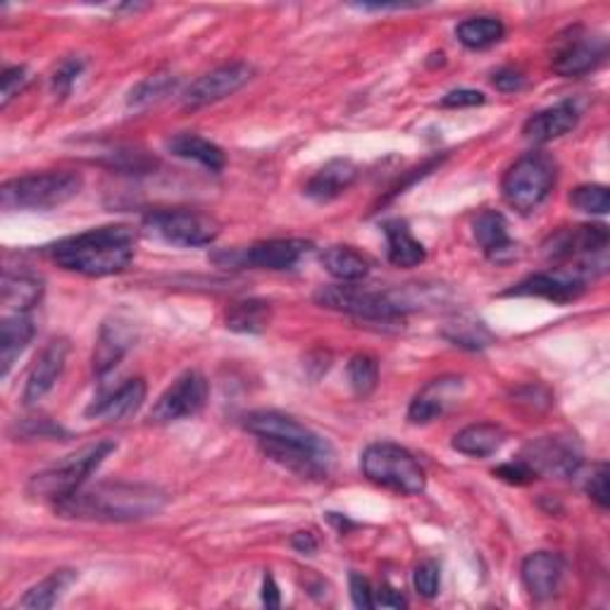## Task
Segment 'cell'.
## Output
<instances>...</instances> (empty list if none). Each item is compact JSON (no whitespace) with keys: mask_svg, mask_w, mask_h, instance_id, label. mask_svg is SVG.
I'll list each match as a JSON object with an SVG mask.
<instances>
[{"mask_svg":"<svg viewBox=\"0 0 610 610\" xmlns=\"http://www.w3.org/2000/svg\"><path fill=\"white\" fill-rule=\"evenodd\" d=\"M246 430L258 436L267 456L287 470L301 477L328 479L334 465V448L303 422L277 410H258L246 418Z\"/></svg>","mask_w":610,"mask_h":610,"instance_id":"6da1fadb","label":"cell"},{"mask_svg":"<svg viewBox=\"0 0 610 610\" xmlns=\"http://www.w3.org/2000/svg\"><path fill=\"white\" fill-rule=\"evenodd\" d=\"M167 503L163 489L138 481H101L81 487L69 499L55 503L63 518L91 522H136L158 515Z\"/></svg>","mask_w":610,"mask_h":610,"instance_id":"7a4b0ae2","label":"cell"},{"mask_svg":"<svg viewBox=\"0 0 610 610\" xmlns=\"http://www.w3.org/2000/svg\"><path fill=\"white\" fill-rule=\"evenodd\" d=\"M136 234L132 226L112 224L98 230L67 236L58 244L48 246L51 260L84 277H110L120 275L134 260Z\"/></svg>","mask_w":610,"mask_h":610,"instance_id":"3957f363","label":"cell"},{"mask_svg":"<svg viewBox=\"0 0 610 610\" xmlns=\"http://www.w3.org/2000/svg\"><path fill=\"white\" fill-rule=\"evenodd\" d=\"M81 187L84 179L77 173H69V169L24 175L3 184L0 206L3 210H51L73 201Z\"/></svg>","mask_w":610,"mask_h":610,"instance_id":"277c9868","label":"cell"},{"mask_svg":"<svg viewBox=\"0 0 610 610\" xmlns=\"http://www.w3.org/2000/svg\"><path fill=\"white\" fill-rule=\"evenodd\" d=\"M115 448L118 444L112 442H98L77 451L75 456H67L63 463L34 475L30 479V485H26V493H30L32 499L53 501V503L69 499L75 491L87 487V479L106 463V458Z\"/></svg>","mask_w":610,"mask_h":610,"instance_id":"5b68a950","label":"cell"},{"mask_svg":"<svg viewBox=\"0 0 610 610\" xmlns=\"http://www.w3.org/2000/svg\"><path fill=\"white\" fill-rule=\"evenodd\" d=\"M556 179L558 163L553 160V155L534 151L522 155L520 160L508 167L501 181V191L510 208L528 215V212L536 210L551 196L553 187H556Z\"/></svg>","mask_w":610,"mask_h":610,"instance_id":"8992f818","label":"cell"},{"mask_svg":"<svg viewBox=\"0 0 610 610\" xmlns=\"http://www.w3.org/2000/svg\"><path fill=\"white\" fill-rule=\"evenodd\" d=\"M361 465L367 479L396 493L415 496L428 487V475H424L422 465L418 463L413 453L399 444H370L363 453Z\"/></svg>","mask_w":610,"mask_h":610,"instance_id":"52a82bcc","label":"cell"},{"mask_svg":"<svg viewBox=\"0 0 610 610\" xmlns=\"http://www.w3.org/2000/svg\"><path fill=\"white\" fill-rule=\"evenodd\" d=\"M315 301L322 308L336 310L363 320H396L408 313L413 303L401 293L391 291H373L358 287V284H334V287H322L315 293Z\"/></svg>","mask_w":610,"mask_h":610,"instance_id":"ba28073f","label":"cell"},{"mask_svg":"<svg viewBox=\"0 0 610 610\" xmlns=\"http://www.w3.org/2000/svg\"><path fill=\"white\" fill-rule=\"evenodd\" d=\"M608 226L603 224H581L575 230H563L551 236L546 244V255L551 260H577L575 269L589 277L603 273L608 260Z\"/></svg>","mask_w":610,"mask_h":610,"instance_id":"9c48e42d","label":"cell"},{"mask_svg":"<svg viewBox=\"0 0 610 610\" xmlns=\"http://www.w3.org/2000/svg\"><path fill=\"white\" fill-rule=\"evenodd\" d=\"M146 226L163 241L181 248L210 246L220 236V222L198 210H158L146 218Z\"/></svg>","mask_w":610,"mask_h":610,"instance_id":"30bf717a","label":"cell"},{"mask_svg":"<svg viewBox=\"0 0 610 610\" xmlns=\"http://www.w3.org/2000/svg\"><path fill=\"white\" fill-rule=\"evenodd\" d=\"M313 244L303 239H269L258 241L248 248L218 253L212 255V260L226 265V267H258V269H273V273H284L303 260V255L310 253Z\"/></svg>","mask_w":610,"mask_h":610,"instance_id":"8fae6325","label":"cell"},{"mask_svg":"<svg viewBox=\"0 0 610 610\" xmlns=\"http://www.w3.org/2000/svg\"><path fill=\"white\" fill-rule=\"evenodd\" d=\"M208 401V379L189 370L184 373L173 387H169L151 410V422L169 424L179 420H189L203 410Z\"/></svg>","mask_w":610,"mask_h":610,"instance_id":"7c38bea8","label":"cell"},{"mask_svg":"<svg viewBox=\"0 0 610 610\" xmlns=\"http://www.w3.org/2000/svg\"><path fill=\"white\" fill-rule=\"evenodd\" d=\"M536 477H573L581 465V451L570 436H542L532 442L520 456Z\"/></svg>","mask_w":610,"mask_h":610,"instance_id":"4fadbf2b","label":"cell"},{"mask_svg":"<svg viewBox=\"0 0 610 610\" xmlns=\"http://www.w3.org/2000/svg\"><path fill=\"white\" fill-rule=\"evenodd\" d=\"M606 58V38L594 36L585 30H570L561 36L553 51V73L561 77H581Z\"/></svg>","mask_w":610,"mask_h":610,"instance_id":"5bb4252c","label":"cell"},{"mask_svg":"<svg viewBox=\"0 0 610 610\" xmlns=\"http://www.w3.org/2000/svg\"><path fill=\"white\" fill-rule=\"evenodd\" d=\"M253 77V67L246 63H230L215 67L212 73L198 77L184 93V108L198 110L224 101L226 96L236 93L241 87H246Z\"/></svg>","mask_w":610,"mask_h":610,"instance_id":"9a60e30c","label":"cell"},{"mask_svg":"<svg viewBox=\"0 0 610 610\" xmlns=\"http://www.w3.org/2000/svg\"><path fill=\"white\" fill-rule=\"evenodd\" d=\"M587 277L575 267H556L551 273H539L515 284L506 296H534L551 303H570L585 293Z\"/></svg>","mask_w":610,"mask_h":610,"instance_id":"2e32d148","label":"cell"},{"mask_svg":"<svg viewBox=\"0 0 610 610\" xmlns=\"http://www.w3.org/2000/svg\"><path fill=\"white\" fill-rule=\"evenodd\" d=\"M463 389L465 385L461 377L432 379L430 385L415 396L413 403H410L408 420L413 424H428L436 418H442L453 403H458Z\"/></svg>","mask_w":610,"mask_h":610,"instance_id":"e0dca14e","label":"cell"},{"mask_svg":"<svg viewBox=\"0 0 610 610\" xmlns=\"http://www.w3.org/2000/svg\"><path fill=\"white\" fill-rule=\"evenodd\" d=\"M67 353H69L67 339H53V342L41 351V356L32 365L30 377H26V387L22 396L26 406L38 403L55 387V381L60 379L65 370Z\"/></svg>","mask_w":610,"mask_h":610,"instance_id":"ac0fdd59","label":"cell"},{"mask_svg":"<svg viewBox=\"0 0 610 610\" xmlns=\"http://www.w3.org/2000/svg\"><path fill=\"white\" fill-rule=\"evenodd\" d=\"M579 122V108L573 101H563L553 108H546L542 112H536L522 126L524 138L534 146L548 144V141H556L565 134H570Z\"/></svg>","mask_w":610,"mask_h":610,"instance_id":"d6986e66","label":"cell"},{"mask_svg":"<svg viewBox=\"0 0 610 610\" xmlns=\"http://www.w3.org/2000/svg\"><path fill=\"white\" fill-rule=\"evenodd\" d=\"M134 339H136V334L130 322H124L120 318L108 320L101 328V334H98V342H96L93 373L98 377H103L115 370L120 361L134 346Z\"/></svg>","mask_w":610,"mask_h":610,"instance_id":"ffe728a7","label":"cell"},{"mask_svg":"<svg viewBox=\"0 0 610 610\" xmlns=\"http://www.w3.org/2000/svg\"><path fill=\"white\" fill-rule=\"evenodd\" d=\"M563 570L565 567L558 553H551V551L530 553L522 563V585L530 591L532 599L536 601L551 599V596L558 591Z\"/></svg>","mask_w":610,"mask_h":610,"instance_id":"44dd1931","label":"cell"},{"mask_svg":"<svg viewBox=\"0 0 610 610\" xmlns=\"http://www.w3.org/2000/svg\"><path fill=\"white\" fill-rule=\"evenodd\" d=\"M473 232L477 244L481 246V251L487 253V258L493 263H510L515 258L518 246L515 241L510 239L508 234V222L496 210H485L481 215H477Z\"/></svg>","mask_w":610,"mask_h":610,"instance_id":"7402d4cb","label":"cell"},{"mask_svg":"<svg viewBox=\"0 0 610 610\" xmlns=\"http://www.w3.org/2000/svg\"><path fill=\"white\" fill-rule=\"evenodd\" d=\"M146 381L144 379H130L124 381L120 389L98 399L93 406H89L87 415L98 418L106 422H122L138 413V408L146 401Z\"/></svg>","mask_w":610,"mask_h":610,"instance_id":"603a6c76","label":"cell"},{"mask_svg":"<svg viewBox=\"0 0 610 610\" xmlns=\"http://www.w3.org/2000/svg\"><path fill=\"white\" fill-rule=\"evenodd\" d=\"M356 179H358L356 163H351L348 158H334L310 177V181L306 184V196L313 198L318 203H328L342 196Z\"/></svg>","mask_w":610,"mask_h":610,"instance_id":"cb8c5ba5","label":"cell"},{"mask_svg":"<svg viewBox=\"0 0 610 610\" xmlns=\"http://www.w3.org/2000/svg\"><path fill=\"white\" fill-rule=\"evenodd\" d=\"M34 334V322L22 313L5 318L3 324H0V373H3V377L10 375L12 365L18 363L26 346L32 344Z\"/></svg>","mask_w":610,"mask_h":610,"instance_id":"d4e9b609","label":"cell"},{"mask_svg":"<svg viewBox=\"0 0 610 610\" xmlns=\"http://www.w3.org/2000/svg\"><path fill=\"white\" fill-rule=\"evenodd\" d=\"M506 442V432L503 428L493 422H479V424H470V428L461 430L456 436H453V448L463 456L470 458H487L493 456Z\"/></svg>","mask_w":610,"mask_h":610,"instance_id":"484cf974","label":"cell"},{"mask_svg":"<svg viewBox=\"0 0 610 610\" xmlns=\"http://www.w3.org/2000/svg\"><path fill=\"white\" fill-rule=\"evenodd\" d=\"M41 296H44V281L41 277L32 273H12L5 269L3 279H0V298H3V306L18 310V313H26L32 310Z\"/></svg>","mask_w":610,"mask_h":610,"instance_id":"4316f807","label":"cell"},{"mask_svg":"<svg viewBox=\"0 0 610 610\" xmlns=\"http://www.w3.org/2000/svg\"><path fill=\"white\" fill-rule=\"evenodd\" d=\"M387 234V255L389 263L396 267H418L428 258V251L420 241L410 234L408 224L403 220H391L385 224Z\"/></svg>","mask_w":610,"mask_h":610,"instance_id":"83f0119b","label":"cell"},{"mask_svg":"<svg viewBox=\"0 0 610 610\" xmlns=\"http://www.w3.org/2000/svg\"><path fill=\"white\" fill-rule=\"evenodd\" d=\"M167 148L173 151V155H177V158L203 165L206 169H210V173H220L226 163L224 151L218 144H212V141L198 134H177L175 138H169Z\"/></svg>","mask_w":610,"mask_h":610,"instance_id":"f1b7e54d","label":"cell"},{"mask_svg":"<svg viewBox=\"0 0 610 610\" xmlns=\"http://www.w3.org/2000/svg\"><path fill=\"white\" fill-rule=\"evenodd\" d=\"M320 260H322L324 269H328V273L334 279L344 281V284H356V281H361V279L370 275V263H367L363 255L351 246L324 248Z\"/></svg>","mask_w":610,"mask_h":610,"instance_id":"f546056e","label":"cell"},{"mask_svg":"<svg viewBox=\"0 0 610 610\" xmlns=\"http://www.w3.org/2000/svg\"><path fill=\"white\" fill-rule=\"evenodd\" d=\"M273 322V308L258 298H248V301H239L226 310V330L239 334H260Z\"/></svg>","mask_w":610,"mask_h":610,"instance_id":"4dcf8cb0","label":"cell"},{"mask_svg":"<svg viewBox=\"0 0 610 610\" xmlns=\"http://www.w3.org/2000/svg\"><path fill=\"white\" fill-rule=\"evenodd\" d=\"M77 579L75 570H55L46 579H41L38 585H34L30 591L22 596L20 606L26 610H46L53 608L63 599V594L73 587V581Z\"/></svg>","mask_w":610,"mask_h":610,"instance_id":"1f68e13d","label":"cell"},{"mask_svg":"<svg viewBox=\"0 0 610 610\" xmlns=\"http://www.w3.org/2000/svg\"><path fill=\"white\" fill-rule=\"evenodd\" d=\"M506 34V26L496 18H470L458 24L456 36L465 48L470 51H487L499 44Z\"/></svg>","mask_w":610,"mask_h":610,"instance_id":"d6a6232c","label":"cell"},{"mask_svg":"<svg viewBox=\"0 0 610 610\" xmlns=\"http://www.w3.org/2000/svg\"><path fill=\"white\" fill-rule=\"evenodd\" d=\"M444 336L448 339L451 344L463 346V348H473V351L487 348L493 342V336L485 328V324H481L475 318H465V315L448 322L444 328Z\"/></svg>","mask_w":610,"mask_h":610,"instance_id":"836d02e7","label":"cell"},{"mask_svg":"<svg viewBox=\"0 0 610 610\" xmlns=\"http://www.w3.org/2000/svg\"><path fill=\"white\" fill-rule=\"evenodd\" d=\"M177 89V77L175 75H153L144 81H138L136 87L130 91V106L132 108H148L153 103H160Z\"/></svg>","mask_w":610,"mask_h":610,"instance_id":"e575fe53","label":"cell"},{"mask_svg":"<svg viewBox=\"0 0 610 610\" xmlns=\"http://www.w3.org/2000/svg\"><path fill=\"white\" fill-rule=\"evenodd\" d=\"M346 375H348V385L353 389V393L361 396H370L377 389V381H379V363L367 356V353H358V356H353L348 367H346Z\"/></svg>","mask_w":610,"mask_h":610,"instance_id":"d590c367","label":"cell"},{"mask_svg":"<svg viewBox=\"0 0 610 610\" xmlns=\"http://www.w3.org/2000/svg\"><path fill=\"white\" fill-rule=\"evenodd\" d=\"M570 206L589 215H606L610 210V193L603 184H581L570 193Z\"/></svg>","mask_w":610,"mask_h":610,"instance_id":"8d00e7d4","label":"cell"},{"mask_svg":"<svg viewBox=\"0 0 610 610\" xmlns=\"http://www.w3.org/2000/svg\"><path fill=\"white\" fill-rule=\"evenodd\" d=\"M439 579H442V573H439V563L434 561H422L413 573L415 589L422 599H434L439 594Z\"/></svg>","mask_w":610,"mask_h":610,"instance_id":"74e56055","label":"cell"},{"mask_svg":"<svg viewBox=\"0 0 610 610\" xmlns=\"http://www.w3.org/2000/svg\"><path fill=\"white\" fill-rule=\"evenodd\" d=\"M84 73V60L81 58H67L60 63V67L55 69L53 75V91L60 98H65L73 87L77 84L79 75Z\"/></svg>","mask_w":610,"mask_h":610,"instance_id":"f35d334b","label":"cell"},{"mask_svg":"<svg viewBox=\"0 0 610 610\" xmlns=\"http://www.w3.org/2000/svg\"><path fill=\"white\" fill-rule=\"evenodd\" d=\"M26 81H30V73H26V67H22V65L8 67L3 73V87H0V108H8L12 98L20 96V91L26 87Z\"/></svg>","mask_w":610,"mask_h":610,"instance_id":"ab89813d","label":"cell"},{"mask_svg":"<svg viewBox=\"0 0 610 610\" xmlns=\"http://www.w3.org/2000/svg\"><path fill=\"white\" fill-rule=\"evenodd\" d=\"M493 475L499 477V479H503V481H508V485H515V487L530 485L532 479H536V475H534L532 467H530L528 463H524L522 458L499 465V467H496V470H493Z\"/></svg>","mask_w":610,"mask_h":610,"instance_id":"60d3db41","label":"cell"},{"mask_svg":"<svg viewBox=\"0 0 610 610\" xmlns=\"http://www.w3.org/2000/svg\"><path fill=\"white\" fill-rule=\"evenodd\" d=\"M585 489L601 508H608V465H596L585 481Z\"/></svg>","mask_w":610,"mask_h":610,"instance_id":"b9f144b4","label":"cell"},{"mask_svg":"<svg viewBox=\"0 0 610 610\" xmlns=\"http://www.w3.org/2000/svg\"><path fill=\"white\" fill-rule=\"evenodd\" d=\"M348 589H351V599L358 608L363 610H370L375 608V591L370 587V581H367L363 575L358 573H351L348 577Z\"/></svg>","mask_w":610,"mask_h":610,"instance_id":"7bdbcfd3","label":"cell"},{"mask_svg":"<svg viewBox=\"0 0 610 610\" xmlns=\"http://www.w3.org/2000/svg\"><path fill=\"white\" fill-rule=\"evenodd\" d=\"M493 87L503 91V93H515V91H522L524 89V84H528V79H524V75L520 73V69L515 67H501L499 73H493Z\"/></svg>","mask_w":610,"mask_h":610,"instance_id":"ee69618b","label":"cell"},{"mask_svg":"<svg viewBox=\"0 0 610 610\" xmlns=\"http://www.w3.org/2000/svg\"><path fill=\"white\" fill-rule=\"evenodd\" d=\"M487 98L481 91H473V89H461V91H451L444 96V101L442 106L444 108H475V106H481L485 103Z\"/></svg>","mask_w":610,"mask_h":610,"instance_id":"f6af8a7d","label":"cell"},{"mask_svg":"<svg viewBox=\"0 0 610 610\" xmlns=\"http://www.w3.org/2000/svg\"><path fill=\"white\" fill-rule=\"evenodd\" d=\"M406 608V599L401 591H396L391 587H381L375 591V608Z\"/></svg>","mask_w":610,"mask_h":610,"instance_id":"bcb514c9","label":"cell"},{"mask_svg":"<svg viewBox=\"0 0 610 610\" xmlns=\"http://www.w3.org/2000/svg\"><path fill=\"white\" fill-rule=\"evenodd\" d=\"M291 546L298 551V553H306V556H313V553L318 551V539L313 532H296L293 539H291Z\"/></svg>","mask_w":610,"mask_h":610,"instance_id":"7dc6e473","label":"cell"},{"mask_svg":"<svg viewBox=\"0 0 610 610\" xmlns=\"http://www.w3.org/2000/svg\"><path fill=\"white\" fill-rule=\"evenodd\" d=\"M263 603L267 608H279L281 603V596H279V587L273 575H265L263 577Z\"/></svg>","mask_w":610,"mask_h":610,"instance_id":"c3c4849f","label":"cell"}]
</instances>
